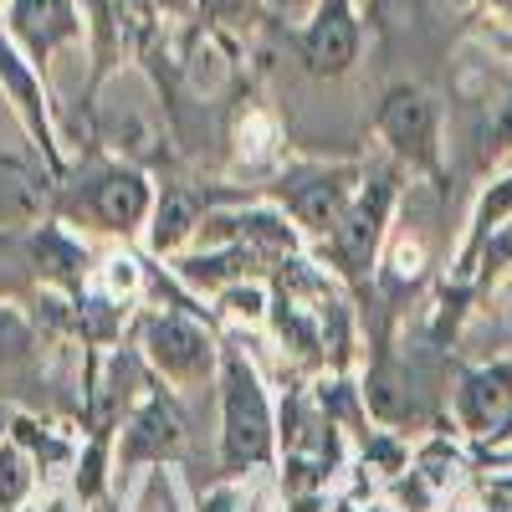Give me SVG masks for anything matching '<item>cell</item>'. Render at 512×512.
Returning <instances> with one entry per match:
<instances>
[{
  "instance_id": "1",
  "label": "cell",
  "mask_w": 512,
  "mask_h": 512,
  "mask_svg": "<svg viewBox=\"0 0 512 512\" xmlns=\"http://www.w3.org/2000/svg\"><path fill=\"white\" fill-rule=\"evenodd\" d=\"M216 379H221V477L262 472L282 446L267 384L241 349H226Z\"/></svg>"
},
{
  "instance_id": "2",
  "label": "cell",
  "mask_w": 512,
  "mask_h": 512,
  "mask_svg": "<svg viewBox=\"0 0 512 512\" xmlns=\"http://www.w3.org/2000/svg\"><path fill=\"white\" fill-rule=\"evenodd\" d=\"M395 200H400V169H369L359 200L349 205V216L338 221V231L328 241H318V262L333 277L364 287L374 277V267L384 262V246H390Z\"/></svg>"
},
{
  "instance_id": "3",
  "label": "cell",
  "mask_w": 512,
  "mask_h": 512,
  "mask_svg": "<svg viewBox=\"0 0 512 512\" xmlns=\"http://www.w3.org/2000/svg\"><path fill=\"white\" fill-rule=\"evenodd\" d=\"M139 354L164 384H175V390H195V384L216 379L221 359H226V349L216 344L210 323H200L195 308L149 313L144 328H139Z\"/></svg>"
},
{
  "instance_id": "4",
  "label": "cell",
  "mask_w": 512,
  "mask_h": 512,
  "mask_svg": "<svg viewBox=\"0 0 512 512\" xmlns=\"http://www.w3.org/2000/svg\"><path fill=\"white\" fill-rule=\"evenodd\" d=\"M364 175H369V164H354V159H344V164H292V169H282L277 205L297 221V231L318 246L349 216V205L364 190Z\"/></svg>"
},
{
  "instance_id": "5",
  "label": "cell",
  "mask_w": 512,
  "mask_h": 512,
  "mask_svg": "<svg viewBox=\"0 0 512 512\" xmlns=\"http://www.w3.org/2000/svg\"><path fill=\"white\" fill-rule=\"evenodd\" d=\"M159 205V190L149 180V169H134V164H98L88 169V180L77 185V200H72V221H88L93 231L103 236H118V241H134L149 231V216Z\"/></svg>"
},
{
  "instance_id": "6",
  "label": "cell",
  "mask_w": 512,
  "mask_h": 512,
  "mask_svg": "<svg viewBox=\"0 0 512 512\" xmlns=\"http://www.w3.org/2000/svg\"><path fill=\"white\" fill-rule=\"evenodd\" d=\"M374 128L390 144L395 164L420 169V175H441V108L425 88H415V82L390 88L374 113Z\"/></svg>"
},
{
  "instance_id": "7",
  "label": "cell",
  "mask_w": 512,
  "mask_h": 512,
  "mask_svg": "<svg viewBox=\"0 0 512 512\" xmlns=\"http://www.w3.org/2000/svg\"><path fill=\"white\" fill-rule=\"evenodd\" d=\"M185 410L169 390H149L123 420L118 436V472H139V466H169L185 451Z\"/></svg>"
},
{
  "instance_id": "8",
  "label": "cell",
  "mask_w": 512,
  "mask_h": 512,
  "mask_svg": "<svg viewBox=\"0 0 512 512\" xmlns=\"http://www.w3.org/2000/svg\"><path fill=\"white\" fill-rule=\"evenodd\" d=\"M98 144L118 164H134V169H149V164L169 159L164 123L154 118L149 98H113V103H103L98 108Z\"/></svg>"
},
{
  "instance_id": "9",
  "label": "cell",
  "mask_w": 512,
  "mask_h": 512,
  "mask_svg": "<svg viewBox=\"0 0 512 512\" xmlns=\"http://www.w3.org/2000/svg\"><path fill=\"white\" fill-rule=\"evenodd\" d=\"M0 88H6V98L16 103L26 134L36 139L41 159H47V169L57 175L62 169V154H57V128H52V108H47V88H41V67L11 41V31H0Z\"/></svg>"
},
{
  "instance_id": "10",
  "label": "cell",
  "mask_w": 512,
  "mask_h": 512,
  "mask_svg": "<svg viewBox=\"0 0 512 512\" xmlns=\"http://www.w3.org/2000/svg\"><path fill=\"white\" fill-rule=\"evenodd\" d=\"M297 57L313 77H344L359 62V16L354 0H318L313 21L297 31Z\"/></svg>"
},
{
  "instance_id": "11",
  "label": "cell",
  "mask_w": 512,
  "mask_h": 512,
  "mask_svg": "<svg viewBox=\"0 0 512 512\" xmlns=\"http://www.w3.org/2000/svg\"><path fill=\"white\" fill-rule=\"evenodd\" d=\"M6 31L36 67H47L62 47L82 41L77 0H6Z\"/></svg>"
},
{
  "instance_id": "12",
  "label": "cell",
  "mask_w": 512,
  "mask_h": 512,
  "mask_svg": "<svg viewBox=\"0 0 512 512\" xmlns=\"http://www.w3.org/2000/svg\"><path fill=\"white\" fill-rule=\"evenodd\" d=\"M451 415L466 436H502L512 420V359L466 369L451 390Z\"/></svg>"
},
{
  "instance_id": "13",
  "label": "cell",
  "mask_w": 512,
  "mask_h": 512,
  "mask_svg": "<svg viewBox=\"0 0 512 512\" xmlns=\"http://www.w3.org/2000/svg\"><path fill=\"white\" fill-rule=\"evenodd\" d=\"M154 36V6L149 0H93V52H98V82L149 47Z\"/></svg>"
},
{
  "instance_id": "14",
  "label": "cell",
  "mask_w": 512,
  "mask_h": 512,
  "mask_svg": "<svg viewBox=\"0 0 512 512\" xmlns=\"http://www.w3.org/2000/svg\"><path fill=\"white\" fill-rule=\"evenodd\" d=\"M262 262H267V256L251 251V246H195V251L175 256L169 272H175L195 297H221L236 282L262 277Z\"/></svg>"
},
{
  "instance_id": "15",
  "label": "cell",
  "mask_w": 512,
  "mask_h": 512,
  "mask_svg": "<svg viewBox=\"0 0 512 512\" xmlns=\"http://www.w3.org/2000/svg\"><path fill=\"white\" fill-rule=\"evenodd\" d=\"M26 251H31L36 277L47 282V287H62V292H82V287H88V277L98 272V267H93V251L82 246L62 221L36 226L31 241H26Z\"/></svg>"
},
{
  "instance_id": "16",
  "label": "cell",
  "mask_w": 512,
  "mask_h": 512,
  "mask_svg": "<svg viewBox=\"0 0 512 512\" xmlns=\"http://www.w3.org/2000/svg\"><path fill=\"white\" fill-rule=\"evenodd\" d=\"M200 221H205L200 200H195L190 190H180V185H164V190H159V205H154V216H149L144 241H149V251H154V256L175 262V256H185V251L195 246Z\"/></svg>"
},
{
  "instance_id": "17",
  "label": "cell",
  "mask_w": 512,
  "mask_h": 512,
  "mask_svg": "<svg viewBox=\"0 0 512 512\" xmlns=\"http://www.w3.org/2000/svg\"><path fill=\"white\" fill-rule=\"evenodd\" d=\"M472 149L482 164L512 154V72H497L487 93L472 103Z\"/></svg>"
},
{
  "instance_id": "18",
  "label": "cell",
  "mask_w": 512,
  "mask_h": 512,
  "mask_svg": "<svg viewBox=\"0 0 512 512\" xmlns=\"http://www.w3.org/2000/svg\"><path fill=\"white\" fill-rule=\"evenodd\" d=\"M216 303V318H226V323H236V328H262V323H272V287H267V277H251V282H236V287H226L221 297H210Z\"/></svg>"
},
{
  "instance_id": "19",
  "label": "cell",
  "mask_w": 512,
  "mask_h": 512,
  "mask_svg": "<svg viewBox=\"0 0 512 512\" xmlns=\"http://www.w3.org/2000/svg\"><path fill=\"white\" fill-rule=\"evenodd\" d=\"M31 492H36V456L16 436H6L0 441V512H21Z\"/></svg>"
},
{
  "instance_id": "20",
  "label": "cell",
  "mask_w": 512,
  "mask_h": 512,
  "mask_svg": "<svg viewBox=\"0 0 512 512\" xmlns=\"http://www.w3.org/2000/svg\"><path fill=\"white\" fill-rule=\"evenodd\" d=\"M31 359H36V323L21 308L0 303V374L26 369Z\"/></svg>"
},
{
  "instance_id": "21",
  "label": "cell",
  "mask_w": 512,
  "mask_h": 512,
  "mask_svg": "<svg viewBox=\"0 0 512 512\" xmlns=\"http://www.w3.org/2000/svg\"><path fill=\"white\" fill-rule=\"evenodd\" d=\"M134 512H185L180 507V487H175V477H169L164 466H149V477L134 492Z\"/></svg>"
},
{
  "instance_id": "22",
  "label": "cell",
  "mask_w": 512,
  "mask_h": 512,
  "mask_svg": "<svg viewBox=\"0 0 512 512\" xmlns=\"http://www.w3.org/2000/svg\"><path fill=\"white\" fill-rule=\"evenodd\" d=\"M195 512H246V482L241 477H221L216 487H205Z\"/></svg>"
},
{
  "instance_id": "23",
  "label": "cell",
  "mask_w": 512,
  "mask_h": 512,
  "mask_svg": "<svg viewBox=\"0 0 512 512\" xmlns=\"http://www.w3.org/2000/svg\"><path fill=\"white\" fill-rule=\"evenodd\" d=\"M200 11L210 21H226V16H241L246 11V0H200Z\"/></svg>"
},
{
  "instance_id": "24",
  "label": "cell",
  "mask_w": 512,
  "mask_h": 512,
  "mask_svg": "<svg viewBox=\"0 0 512 512\" xmlns=\"http://www.w3.org/2000/svg\"><path fill=\"white\" fill-rule=\"evenodd\" d=\"M507 349H512V297H507Z\"/></svg>"
}]
</instances>
